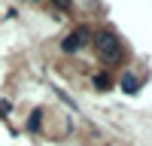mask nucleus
Instances as JSON below:
<instances>
[{
    "label": "nucleus",
    "mask_w": 152,
    "mask_h": 146,
    "mask_svg": "<svg viewBox=\"0 0 152 146\" xmlns=\"http://www.w3.org/2000/svg\"><path fill=\"white\" fill-rule=\"evenodd\" d=\"M94 49H97V58L107 61V64H119V61H122V40L113 31H97Z\"/></svg>",
    "instance_id": "nucleus-1"
},
{
    "label": "nucleus",
    "mask_w": 152,
    "mask_h": 146,
    "mask_svg": "<svg viewBox=\"0 0 152 146\" xmlns=\"http://www.w3.org/2000/svg\"><path fill=\"white\" fill-rule=\"evenodd\" d=\"M88 40H91V34H88V28H76V31H70V34L64 36V43H61V49H64L67 55H76L79 49H85V46H88Z\"/></svg>",
    "instance_id": "nucleus-2"
},
{
    "label": "nucleus",
    "mask_w": 152,
    "mask_h": 146,
    "mask_svg": "<svg viewBox=\"0 0 152 146\" xmlns=\"http://www.w3.org/2000/svg\"><path fill=\"white\" fill-rule=\"evenodd\" d=\"M122 91L125 94H137L140 91V79H137L134 73H122Z\"/></svg>",
    "instance_id": "nucleus-3"
},
{
    "label": "nucleus",
    "mask_w": 152,
    "mask_h": 146,
    "mask_svg": "<svg viewBox=\"0 0 152 146\" xmlns=\"http://www.w3.org/2000/svg\"><path fill=\"white\" fill-rule=\"evenodd\" d=\"M40 125H43V110H34L28 119V131H40Z\"/></svg>",
    "instance_id": "nucleus-4"
},
{
    "label": "nucleus",
    "mask_w": 152,
    "mask_h": 146,
    "mask_svg": "<svg viewBox=\"0 0 152 146\" xmlns=\"http://www.w3.org/2000/svg\"><path fill=\"white\" fill-rule=\"evenodd\" d=\"M94 85H97L100 91H107L110 85H113V79H110V73H97V76H94Z\"/></svg>",
    "instance_id": "nucleus-5"
},
{
    "label": "nucleus",
    "mask_w": 152,
    "mask_h": 146,
    "mask_svg": "<svg viewBox=\"0 0 152 146\" xmlns=\"http://www.w3.org/2000/svg\"><path fill=\"white\" fill-rule=\"evenodd\" d=\"M52 3H55L58 9H67V6H70V0H52Z\"/></svg>",
    "instance_id": "nucleus-6"
},
{
    "label": "nucleus",
    "mask_w": 152,
    "mask_h": 146,
    "mask_svg": "<svg viewBox=\"0 0 152 146\" xmlns=\"http://www.w3.org/2000/svg\"><path fill=\"white\" fill-rule=\"evenodd\" d=\"M31 3H37V0H31Z\"/></svg>",
    "instance_id": "nucleus-7"
}]
</instances>
